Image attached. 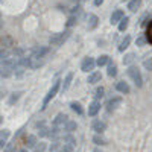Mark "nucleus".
Returning a JSON list of instances; mask_svg holds the SVG:
<instances>
[{"label":"nucleus","mask_w":152,"mask_h":152,"mask_svg":"<svg viewBox=\"0 0 152 152\" xmlns=\"http://www.w3.org/2000/svg\"><path fill=\"white\" fill-rule=\"evenodd\" d=\"M102 3H104V0H94V5H96V6L102 5Z\"/></svg>","instance_id":"nucleus-42"},{"label":"nucleus","mask_w":152,"mask_h":152,"mask_svg":"<svg viewBox=\"0 0 152 152\" xmlns=\"http://www.w3.org/2000/svg\"><path fill=\"white\" fill-rule=\"evenodd\" d=\"M58 148H59V143H58V140H53V143L50 145V152H55V151H58Z\"/></svg>","instance_id":"nucleus-32"},{"label":"nucleus","mask_w":152,"mask_h":152,"mask_svg":"<svg viewBox=\"0 0 152 152\" xmlns=\"http://www.w3.org/2000/svg\"><path fill=\"white\" fill-rule=\"evenodd\" d=\"M59 85H61V81H56L53 85H52V88L49 90V93L46 94V97H44V100H43V105H41V110H46V107H47V104L52 100L55 96H56V93H58V90H59Z\"/></svg>","instance_id":"nucleus-3"},{"label":"nucleus","mask_w":152,"mask_h":152,"mask_svg":"<svg viewBox=\"0 0 152 152\" xmlns=\"http://www.w3.org/2000/svg\"><path fill=\"white\" fill-rule=\"evenodd\" d=\"M50 52V49L49 47H37V49H34L32 50V53H31V56L34 58V59H41V61H46V56H47V53Z\"/></svg>","instance_id":"nucleus-5"},{"label":"nucleus","mask_w":152,"mask_h":152,"mask_svg":"<svg viewBox=\"0 0 152 152\" xmlns=\"http://www.w3.org/2000/svg\"><path fill=\"white\" fill-rule=\"evenodd\" d=\"M69 122V117L66 116L64 113H59L58 116L55 117V120H53V126H58V128L61 129V131H64V128H66V123Z\"/></svg>","instance_id":"nucleus-6"},{"label":"nucleus","mask_w":152,"mask_h":152,"mask_svg":"<svg viewBox=\"0 0 152 152\" xmlns=\"http://www.w3.org/2000/svg\"><path fill=\"white\" fill-rule=\"evenodd\" d=\"M24 145H26V148H35V146L38 145L37 137H35V135H28V137H26V142H24Z\"/></svg>","instance_id":"nucleus-15"},{"label":"nucleus","mask_w":152,"mask_h":152,"mask_svg":"<svg viewBox=\"0 0 152 152\" xmlns=\"http://www.w3.org/2000/svg\"><path fill=\"white\" fill-rule=\"evenodd\" d=\"M102 96H104V88H102V87L96 88V91H94V97H96V100H99Z\"/></svg>","instance_id":"nucleus-30"},{"label":"nucleus","mask_w":152,"mask_h":152,"mask_svg":"<svg viewBox=\"0 0 152 152\" xmlns=\"http://www.w3.org/2000/svg\"><path fill=\"white\" fill-rule=\"evenodd\" d=\"M129 43H131V37L126 35V37L123 38V40L120 41V44H119V50H120V52H123V50L129 46Z\"/></svg>","instance_id":"nucleus-19"},{"label":"nucleus","mask_w":152,"mask_h":152,"mask_svg":"<svg viewBox=\"0 0 152 152\" xmlns=\"http://www.w3.org/2000/svg\"><path fill=\"white\" fill-rule=\"evenodd\" d=\"M93 143H94V145H107V143H105V138L100 137L99 134L93 137Z\"/></svg>","instance_id":"nucleus-28"},{"label":"nucleus","mask_w":152,"mask_h":152,"mask_svg":"<svg viewBox=\"0 0 152 152\" xmlns=\"http://www.w3.org/2000/svg\"><path fill=\"white\" fill-rule=\"evenodd\" d=\"M94 66H96V61L93 59V58H85L84 61H82V64H81V70L82 72H85V73H88V72H91L93 69H94Z\"/></svg>","instance_id":"nucleus-7"},{"label":"nucleus","mask_w":152,"mask_h":152,"mask_svg":"<svg viewBox=\"0 0 152 152\" xmlns=\"http://www.w3.org/2000/svg\"><path fill=\"white\" fill-rule=\"evenodd\" d=\"M55 152H61V151H55Z\"/></svg>","instance_id":"nucleus-46"},{"label":"nucleus","mask_w":152,"mask_h":152,"mask_svg":"<svg viewBox=\"0 0 152 152\" xmlns=\"http://www.w3.org/2000/svg\"><path fill=\"white\" fill-rule=\"evenodd\" d=\"M116 75H117V67H116V64H113V62H110V64H108V76L114 78Z\"/></svg>","instance_id":"nucleus-24"},{"label":"nucleus","mask_w":152,"mask_h":152,"mask_svg":"<svg viewBox=\"0 0 152 152\" xmlns=\"http://www.w3.org/2000/svg\"><path fill=\"white\" fill-rule=\"evenodd\" d=\"M23 53H24V50H23L21 47L14 49V55H15V58H17V56H20V58H21V55H23Z\"/></svg>","instance_id":"nucleus-36"},{"label":"nucleus","mask_w":152,"mask_h":152,"mask_svg":"<svg viewBox=\"0 0 152 152\" xmlns=\"http://www.w3.org/2000/svg\"><path fill=\"white\" fill-rule=\"evenodd\" d=\"M122 104V97H111L110 100H108V104H107V108H108V111H114L119 105Z\"/></svg>","instance_id":"nucleus-9"},{"label":"nucleus","mask_w":152,"mask_h":152,"mask_svg":"<svg viewBox=\"0 0 152 152\" xmlns=\"http://www.w3.org/2000/svg\"><path fill=\"white\" fill-rule=\"evenodd\" d=\"M73 2H76V3H79V2H84V0H73Z\"/></svg>","instance_id":"nucleus-43"},{"label":"nucleus","mask_w":152,"mask_h":152,"mask_svg":"<svg viewBox=\"0 0 152 152\" xmlns=\"http://www.w3.org/2000/svg\"><path fill=\"white\" fill-rule=\"evenodd\" d=\"M140 5H142V0H131V2L128 3V9L135 12L138 8H140Z\"/></svg>","instance_id":"nucleus-17"},{"label":"nucleus","mask_w":152,"mask_h":152,"mask_svg":"<svg viewBox=\"0 0 152 152\" xmlns=\"http://www.w3.org/2000/svg\"><path fill=\"white\" fill-rule=\"evenodd\" d=\"M49 134H50V129H47V128H41L40 129V137H46Z\"/></svg>","instance_id":"nucleus-37"},{"label":"nucleus","mask_w":152,"mask_h":152,"mask_svg":"<svg viewBox=\"0 0 152 152\" xmlns=\"http://www.w3.org/2000/svg\"><path fill=\"white\" fill-rule=\"evenodd\" d=\"M62 142H64V143H67V145H72V146H75V145H76V138L72 135V132H69V134H66L64 137H62Z\"/></svg>","instance_id":"nucleus-16"},{"label":"nucleus","mask_w":152,"mask_h":152,"mask_svg":"<svg viewBox=\"0 0 152 152\" xmlns=\"http://www.w3.org/2000/svg\"><path fill=\"white\" fill-rule=\"evenodd\" d=\"M76 128H78V125H76V122L69 120V122L66 123V128H64V131H67V132H73Z\"/></svg>","instance_id":"nucleus-20"},{"label":"nucleus","mask_w":152,"mask_h":152,"mask_svg":"<svg viewBox=\"0 0 152 152\" xmlns=\"http://www.w3.org/2000/svg\"><path fill=\"white\" fill-rule=\"evenodd\" d=\"M146 41H148V38H145V37H138V38H137V46H145Z\"/></svg>","instance_id":"nucleus-35"},{"label":"nucleus","mask_w":152,"mask_h":152,"mask_svg":"<svg viewBox=\"0 0 152 152\" xmlns=\"http://www.w3.org/2000/svg\"><path fill=\"white\" fill-rule=\"evenodd\" d=\"M79 12H81V6H79V5H76V6H75V8L72 9V14H73V15L79 14Z\"/></svg>","instance_id":"nucleus-40"},{"label":"nucleus","mask_w":152,"mask_h":152,"mask_svg":"<svg viewBox=\"0 0 152 152\" xmlns=\"http://www.w3.org/2000/svg\"><path fill=\"white\" fill-rule=\"evenodd\" d=\"M8 135H9V131L8 129H3L2 131V138H0V146H5V143H6V138H8Z\"/></svg>","instance_id":"nucleus-27"},{"label":"nucleus","mask_w":152,"mask_h":152,"mask_svg":"<svg viewBox=\"0 0 152 152\" xmlns=\"http://www.w3.org/2000/svg\"><path fill=\"white\" fill-rule=\"evenodd\" d=\"M108 61H110V58H108L107 55H102V56H99V58H97V61H96V64H97L99 67H102V66H105V64H107Z\"/></svg>","instance_id":"nucleus-25"},{"label":"nucleus","mask_w":152,"mask_h":152,"mask_svg":"<svg viewBox=\"0 0 152 152\" xmlns=\"http://www.w3.org/2000/svg\"><path fill=\"white\" fill-rule=\"evenodd\" d=\"M91 128H93V131H94L96 134H102V132L107 129V123L102 122V120H94L93 125H91Z\"/></svg>","instance_id":"nucleus-8"},{"label":"nucleus","mask_w":152,"mask_h":152,"mask_svg":"<svg viewBox=\"0 0 152 152\" xmlns=\"http://www.w3.org/2000/svg\"><path fill=\"white\" fill-rule=\"evenodd\" d=\"M8 56H9V52H8L6 49H5V50L2 49V52H0V58H2V61H3V59H6Z\"/></svg>","instance_id":"nucleus-38"},{"label":"nucleus","mask_w":152,"mask_h":152,"mask_svg":"<svg viewBox=\"0 0 152 152\" xmlns=\"http://www.w3.org/2000/svg\"><path fill=\"white\" fill-rule=\"evenodd\" d=\"M123 17H125V15H123V11H120V9L114 11L113 14H111V23H113V24H116V23H120V20H122Z\"/></svg>","instance_id":"nucleus-12"},{"label":"nucleus","mask_w":152,"mask_h":152,"mask_svg":"<svg viewBox=\"0 0 152 152\" xmlns=\"http://www.w3.org/2000/svg\"><path fill=\"white\" fill-rule=\"evenodd\" d=\"M116 90L120 91V93H123V94H128V93L131 91V88H129V85L126 84L125 81H120V82L116 84Z\"/></svg>","instance_id":"nucleus-11"},{"label":"nucleus","mask_w":152,"mask_h":152,"mask_svg":"<svg viewBox=\"0 0 152 152\" xmlns=\"http://www.w3.org/2000/svg\"><path fill=\"white\" fill-rule=\"evenodd\" d=\"M2 46H3L5 49H8V47H11V46H14V40H12L9 35H5V37L2 38Z\"/></svg>","instance_id":"nucleus-18"},{"label":"nucleus","mask_w":152,"mask_h":152,"mask_svg":"<svg viewBox=\"0 0 152 152\" xmlns=\"http://www.w3.org/2000/svg\"><path fill=\"white\" fill-rule=\"evenodd\" d=\"M15 66H17L15 58L3 59L2 61V78H8V76H11V73L15 70Z\"/></svg>","instance_id":"nucleus-1"},{"label":"nucleus","mask_w":152,"mask_h":152,"mask_svg":"<svg viewBox=\"0 0 152 152\" xmlns=\"http://www.w3.org/2000/svg\"><path fill=\"white\" fill-rule=\"evenodd\" d=\"M128 75H129V78L134 81V84H135L138 88L143 87V78H142V73H140V70H138L137 67L131 66V67L128 69Z\"/></svg>","instance_id":"nucleus-2"},{"label":"nucleus","mask_w":152,"mask_h":152,"mask_svg":"<svg viewBox=\"0 0 152 152\" xmlns=\"http://www.w3.org/2000/svg\"><path fill=\"white\" fill-rule=\"evenodd\" d=\"M70 108H72V110H73L76 114H79V116L84 113V110H82L81 104H78V102H72V104H70Z\"/></svg>","instance_id":"nucleus-21"},{"label":"nucleus","mask_w":152,"mask_h":152,"mask_svg":"<svg viewBox=\"0 0 152 152\" xmlns=\"http://www.w3.org/2000/svg\"><path fill=\"white\" fill-rule=\"evenodd\" d=\"M143 67H145L146 70L152 72V58H148V59L143 61Z\"/></svg>","instance_id":"nucleus-29"},{"label":"nucleus","mask_w":152,"mask_h":152,"mask_svg":"<svg viewBox=\"0 0 152 152\" xmlns=\"http://www.w3.org/2000/svg\"><path fill=\"white\" fill-rule=\"evenodd\" d=\"M72 79H73V73H69V75L66 76L64 82H62V90H67V88L70 87V84H72Z\"/></svg>","instance_id":"nucleus-22"},{"label":"nucleus","mask_w":152,"mask_h":152,"mask_svg":"<svg viewBox=\"0 0 152 152\" xmlns=\"http://www.w3.org/2000/svg\"><path fill=\"white\" fill-rule=\"evenodd\" d=\"M18 152H28L26 149H21V151H18Z\"/></svg>","instance_id":"nucleus-45"},{"label":"nucleus","mask_w":152,"mask_h":152,"mask_svg":"<svg viewBox=\"0 0 152 152\" xmlns=\"http://www.w3.org/2000/svg\"><path fill=\"white\" fill-rule=\"evenodd\" d=\"M76 20H78V18H76L75 15H72V17L69 18V21H67V26H69V28H70V26H73V24L76 23Z\"/></svg>","instance_id":"nucleus-39"},{"label":"nucleus","mask_w":152,"mask_h":152,"mask_svg":"<svg viewBox=\"0 0 152 152\" xmlns=\"http://www.w3.org/2000/svg\"><path fill=\"white\" fill-rule=\"evenodd\" d=\"M44 149H46V143H40L35 146V152H44Z\"/></svg>","instance_id":"nucleus-34"},{"label":"nucleus","mask_w":152,"mask_h":152,"mask_svg":"<svg viewBox=\"0 0 152 152\" xmlns=\"http://www.w3.org/2000/svg\"><path fill=\"white\" fill-rule=\"evenodd\" d=\"M69 38V32H59V34H55L49 38V43L52 46H61L66 40Z\"/></svg>","instance_id":"nucleus-4"},{"label":"nucleus","mask_w":152,"mask_h":152,"mask_svg":"<svg viewBox=\"0 0 152 152\" xmlns=\"http://www.w3.org/2000/svg\"><path fill=\"white\" fill-rule=\"evenodd\" d=\"M73 148L75 146H72V145H67V143H64L61 146V152H73Z\"/></svg>","instance_id":"nucleus-31"},{"label":"nucleus","mask_w":152,"mask_h":152,"mask_svg":"<svg viewBox=\"0 0 152 152\" xmlns=\"http://www.w3.org/2000/svg\"><path fill=\"white\" fill-rule=\"evenodd\" d=\"M99 110H100V102L99 100H93L90 104V107H88V116H96L99 113Z\"/></svg>","instance_id":"nucleus-10"},{"label":"nucleus","mask_w":152,"mask_h":152,"mask_svg":"<svg viewBox=\"0 0 152 152\" xmlns=\"http://www.w3.org/2000/svg\"><path fill=\"white\" fill-rule=\"evenodd\" d=\"M128 23H129V18H128V17H123V18L120 20V23H119V31L123 32L126 28H128Z\"/></svg>","instance_id":"nucleus-23"},{"label":"nucleus","mask_w":152,"mask_h":152,"mask_svg":"<svg viewBox=\"0 0 152 152\" xmlns=\"http://www.w3.org/2000/svg\"><path fill=\"white\" fill-rule=\"evenodd\" d=\"M93 152H102V151H100V149H94Z\"/></svg>","instance_id":"nucleus-44"},{"label":"nucleus","mask_w":152,"mask_h":152,"mask_svg":"<svg viewBox=\"0 0 152 152\" xmlns=\"http://www.w3.org/2000/svg\"><path fill=\"white\" fill-rule=\"evenodd\" d=\"M100 79H102L100 72H93L90 76H88V84H97V82H100Z\"/></svg>","instance_id":"nucleus-13"},{"label":"nucleus","mask_w":152,"mask_h":152,"mask_svg":"<svg viewBox=\"0 0 152 152\" xmlns=\"http://www.w3.org/2000/svg\"><path fill=\"white\" fill-rule=\"evenodd\" d=\"M146 38H148V43L152 44V21H149L148 28H146Z\"/></svg>","instance_id":"nucleus-26"},{"label":"nucleus","mask_w":152,"mask_h":152,"mask_svg":"<svg viewBox=\"0 0 152 152\" xmlns=\"http://www.w3.org/2000/svg\"><path fill=\"white\" fill-rule=\"evenodd\" d=\"M132 59H134V55H126V56L123 58V64H131Z\"/></svg>","instance_id":"nucleus-33"},{"label":"nucleus","mask_w":152,"mask_h":152,"mask_svg":"<svg viewBox=\"0 0 152 152\" xmlns=\"http://www.w3.org/2000/svg\"><path fill=\"white\" fill-rule=\"evenodd\" d=\"M97 24H99V18H97L94 14L88 15V29H94Z\"/></svg>","instance_id":"nucleus-14"},{"label":"nucleus","mask_w":152,"mask_h":152,"mask_svg":"<svg viewBox=\"0 0 152 152\" xmlns=\"http://www.w3.org/2000/svg\"><path fill=\"white\" fill-rule=\"evenodd\" d=\"M18 97H20V93H14V96H12V97L9 99V104H14Z\"/></svg>","instance_id":"nucleus-41"}]
</instances>
